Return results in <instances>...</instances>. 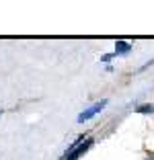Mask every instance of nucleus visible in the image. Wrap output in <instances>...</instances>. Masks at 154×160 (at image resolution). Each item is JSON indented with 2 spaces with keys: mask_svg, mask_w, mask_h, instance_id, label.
<instances>
[{
  "mask_svg": "<svg viewBox=\"0 0 154 160\" xmlns=\"http://www.w3.org/2000/svg\"><path fill=\"white\" fill-rule=\"evenodd\" d=\"M136 113H142V115H150V113H154V105H138L136 107Z\"/></svg>",
  "mask_w": 154,
  "mask_h": 160,
  "instance_id": "nucleus-4",
  "label": "nucleus"
},
{
  "mask_svg": "<svg viewBox=\"0 0 154 160\" xmlns=\"http://www.w3.org/2000/svg\"><path fill=\"white\" fill-rule=\"evenodd\" d=\"M95 144L93 138H84V136H78L74 142H72L70 146L66 148L64 156H62V160H78L82 154H86V152L90 150V146Z\"/></svg>",
  "mask_w": 154,
  "mask_h": 160,
  "instance_id": "nucleus-1",
  "label": "nucleus"
},
{
  "mask_svg": "<svg viewBox=\"0 0 154 160\" xmlns=\"http://www.w3.org/2000/svg\"><path fill=\"white\" fill-rule=\"evenodd\" d=\"M131 52V43H127V41H123V39H117L115 41V56H127V53Z\"/></svg>",
  "mask_w": 154,
  "mask_h": 160,
  "instance_id": "nucleus-3",
  "label": "nucleus"
},
{
  "mask_svg": "<svg viewBox=\"0 0 154 160\" xmlns=\"http://www.w3.org/2000/svg\"><path fill=\"white\" fill-rule=\"evenodd\" d=\"M107 107V99H103V101H97V103H93L90 107H86L82 111V113L78 115V123H84V121H89V119H93L97 113H101L103 109Z\"/></svg>",
  "mask_w": 154,
  "mask_h": 160,
  "instance_id": "nucleus-2",
  "label": "nucleus"
},
{
  "mask_svg": "<svg viewBox=\"0 0 154 160\" xmlns=\"http://www.w3.org/2000/svg\"><path fill=\"white\" fill-rule=\"evenodd\" d=\"M152 64H154V58H152V60H150V62H146L144 66H142V68H140V72H142V70H146V68H148V66H152Z\"/></svg>",
  "mask_w": 154,
  "mask_h": 160,
  "instance_id": "nucleus-6",
  "label": "nucleus"
},
{
  "mask_svg": "<svg viewBox=\"0 0 154 160\" xmlns=\"http://www.w3.org/2000/svg\"><path fill=\"white\" fill-rule=\"evenodd\" d=\"M113 56H115V53H105V56L101 58V62H105V64H107V62H111V60H113Z\"/></svg>",
  "mask_w": 154,
  "mask_h": 160,
  "instance_id": "nucleus-5",
  "label": "nucleus"
},
{
  "mask_svg": "<svg viewBox=\"0 0 154 160\" xmlns=\"http://www.w3.org/2000/svg\"><path fill=\"white\" fill-rule=\"evenodd\" d=\"M144 160H154V154H152V156H148V158H144Z\"/></svg>",
  "mask_w": 154,
  "mask_h": 160,
  "instance_id": "nucleus-7",
  "label": "nucleus"
},
{
  "mask_svg": "<svg viewBox=\"0 0 154 160\" xmlns=\"http://www.w3.org/2000/svg\"><path fill=\"white\" fill-rule=\"evenodd\" d=\"M0 115H2V111H0Z\"/></svg>",
  "mask_w": 154,
  "mask_h": 160,
  "instance_id": "nucleus-8",
  "label": "nucleus"
}]
</instances>
